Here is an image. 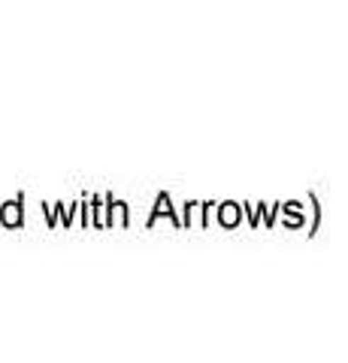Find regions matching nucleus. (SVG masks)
Here are the masks:
<instances>
[]
</instances>
